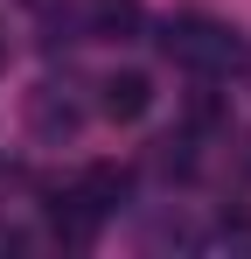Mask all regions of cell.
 <instances>
[{
	"mask_svg": "<svg viewBox=\"0 0 251 259\" xmlns=\"http://www.w3.org/2000/svg\"><path fill=\"white\" fill-rule=\"evenodd\" d=\"M70 196H77L91 217H112V210L126 203V168H112V161H91V168H84V182L70 189Z\"/></svg>",
	"mask_w": 251,
	"mask_h": 259,
	"instance_id": "cell-4",
	"label": "cell"
},
{
	"mask_svg": "<svg viewBox=\"0 0 251 259\" xmlns=\"http://www.w3.org/2000/svg\"><path fill=\"white\" fill-rule=\"evenodd\" d=\"M154 105V77L147 70H112L105 84H98V112L105 119H140Z\"/></svg>",
	"mask_w": 251,
	"mask_h": 259,
	"instance_id": "cell-2",
	"label": "cell"
},
{
	"mask_svg": "<svg viewBox=\"0 0 251 259\" xmlns=\"http://www.w3.org/2000/svg\"><path fill=\"white\" fill-rule=\"evenodd\" d=\"M35 7H49V0H35Z\"/></svg>",
	"mask_w": 251,
	"mask_h": 259,
	"instance_id": "cell-7",
	"label": "cell"
},
{
	"mask_svg": "<svg viewBox=\"0 0 251 259\" xmlns=\"http://www.w3.org/2000/svg\"><path fill=\"white\" fill-rule=\"evenodd\" d=\"M154 168H161V175H189V168H196L189 140H161V147H154Z\"/></svg>",
	"mask_w": 251,
	"mask_h": 259,
	"instance_id": "cell-6",
	"label": "cell"
},
{
	"mask_svg": "<svg viewBox=\"0 0 251 259\" xmlns=\"http://www.w3.org/2000/svg\"><path fill=\"white\" fill-rule=\"evenodd\" d=\"M140 0H91L84 7V28H91V42H133L140 35Z\"/></svg>",
	"mask_w": 251,
	"mask_h": 259,
	"instance_id": "cell-3",
	"label": "cell"
},
{
	"mask_svg": "<svg viewBox=\"0 0 251 259\" xmlns=\"http://www.w3.org/2000/svg\"><path fill=\"white\" fill-rule=\"evenodd\" d=\"M161 49L174 56V63L203 70V77H223V70L244 56V42H237L216 14H196V7H181V14H167V21H161Z\"/></svg>",
	"mask_w": 251,
	"mask_h": 259,
	"instance_id": "cell-1",
	"label": "cell"
},
{
	"mask_svg": "<svg viewBox=\"0 0 251 259\" xmlns=\"http://www.w3.org/2000/svg\"><path fill=\"white\" fill-rule=\"evenodd\" d=\"M28 119H35L42 140H70V133H77V105H70L56 84H42L35 98H28Z\"/></svg>",
	"mask_w": 251,
	"mask_h": 259,
	"instance_id": "cell-5",
	"label": "cell"
}]
</instances>
